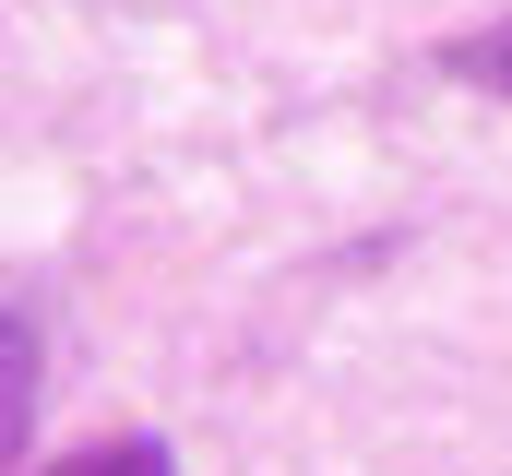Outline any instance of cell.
<instances>
[{
	"label": "cell",
	"instance_id": "6da1fadb",
	"mask_svg": "<svg viewBox=\"0 0 512 476\" xmlns=\"http://www.w3.org/2000/svg\"><path fill=\"white\" fill-rule=\"evenodd\" d=\"M36 369H48V357H36V322H24V310H0V465L24 453V417H36Z\"/></svg>",
	"mask_w": 512,
	"mask_h": 476
},
{
	"label": "cell",
	"instance_id": "7a4b0ae2",
	"mask_svg": "<svg viewBox=\"0 0 512 476\" xmlns=\"http://www.w3.org/2000/svg\"><path fill=\"white\" fill-rule=\"evenodd\" d=\"M441 72H453V84L512 96V12H501V24H477V36H453V48H441Z\"/></svg>",
	"mask_w": 512,
	"mask_h": 476
},
{
	"label": "cell",
	"instance_id": "3957f363",
	"mask_svg": "<svg viewBox=\"0 0 512 476\" xmlns=\"http://www.w3.org/2000/svg\"><path fill=\"white\" fill-rule=\"evenodd\" d=\"M48 476H179V465H167V441L131 429V441H96V453H72V465H48Z\"/></svg>",
	"mask_w": 512,
	"mask_h": 476
}]
</instances>
